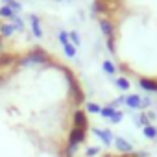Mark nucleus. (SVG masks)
I'll return each mask as SVG.
<instances>
[{
    "label": "nucleus",
    "mask_w": 157,
    "mask_h": 157,
    "mask_svg": "<svg viewBox=\"0 0 157 157\" xmlns=\"http://www.w3.org/2000/svg\"><path fill=\"white\" fill-rule=\"evenodd\" d=\"M19 54H0V157H74L89 120L78 83L59 94H24L13 83Z\"/></svg>",
    "instance_id": "obj_1"
},
{
    "label": "nucleus",
    "mask_w": 157,
    "mask_h": 157,
    "mask_svg": "<svg viewBox=\"0 0 157 157\" xmlns=\"http://www.w3.org/2000/svg\"><path fill=\"white\" fill-rule=\"evenodd\" d=\"M98 157H144L140 153H135V151H122V150H109V151H104L100 153Z\"/></svg>",
    "instance_id": "obj_2"
},
{
    "label": "nucleus",
    "mask_w": 157,
    "mask_h": 157,
    "mask_svg": "<svg viewBox=\"0 0 157 157\" xmlns=\"http://www.w3.org/2000/svg\"><path fill=\"white\" fill-rule=\"evenodd\" d=\"M11 32H13V28L10 26V24H0V35H11Z\"/></svg>",
    "instance_id": "obj_3"
},
{
    "label": "nucleus",
    "mask_w": 157,
    "mask_h": 157,
    "mask_svg": "<svg viewBox=\"0 0 157 157\" xmlns=\"http://www.w3.org/2000/svg\"><path fill=\"white\" fill-rule=\"evenodd\" d=\"M0 15L2 17H13V11H11V8H8V6H4V8H0Z\"/></svg>",
    "instance_id": "obj_4"
},
{
    "label": "nucleus",
    "mask_w": 157,
    "mask_h": 157,
    "mask_svg": "<svg viewBox=\"0 0 157 157\" xmlns=\"http://www.w3.org/2000/svg\"><path fill=\"white\" fill-rule=\"evenodd\" d=\"M4 2L8 4V8H11V10H15V11H19V10H21V4H19V2H15V0H4Z\"/></svg>",
    "instance_id": "obj_5"
},
{
    "label": "nucleus",
    "mask_w": 157,
    "mask_h": 157,
    "mask_svg": "<svg viewBox=\"0 0 157 157\" xmlns=\"http://www.w3.org/2000/svg\"><path fill=\"white\" fill-rule=\"evenodd\" d=\"M65 50H67V54H68V56H74V48H72V46L65 44Z\"/></svg>",
    "instance_id": "obj_6"
}]
</instances>
